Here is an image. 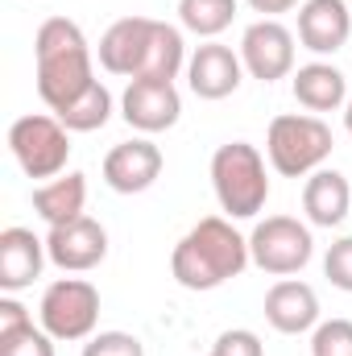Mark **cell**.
<instances>
[{
	"label": "cell",
	"mask_w": 352,
	"mask_h": 356,
	"mask_svg": "<svg viewBox=\"0 0 352 356\" xmlns=\"http://www.w3.org/2000/svg\"><path fill=\"white\" fill-rule=\"evenodd\" d=\"M249 236L232 228L228 216H203L170 253V273L182 290H220L224 282L241 277L249 266Z\"/></svg>",
	"instance_id": "1"
},
{
	"label": "cell",
	"mask_w": 352,
	"mask_h": 356,
	"mask_svg": "<svg viewBox=\"0 0 352 356\" xmlns=\"http://www.w3.org/2000/svg\"><path fill=\"white\" fill-rule=\"evenodd\" d=\"M211 191L228 220H253L269 199L265 158L249 141H228L211 154Z\"/></svg>",
	"instance_id": "2"
},
{
	"label": "cell",
	"mask_w": 352,
	"mask_h": 356,
	"mask_svg": "<svg viewBox=\"0 0 352 356\" xmlns=\"http://www.w3.org/2000/svg\"><path fill=\"white\" fill-rule=\"evenodd\" d=\"M336 149V137L328 129L323 116H311V112H282L269 120V133H265V154H269V166L282 178H307L315 175Z\"/></svg>",
	"instance_id": "3"
},
{
	"label": "cell",
	"mask_w": 352,
	"mask_h": 356,
	"mask_svg": "<svg viewBox=\"0 0 352 356\" xmlns=\"http://www.w3.org/2000/svg\"><path fill=\"white\" fill-rule=\"evenodd\" d=\"M8 154L29 178H58L71 162V129L46 112L17 116L8 124Z\"/></svg>",
	"instance_id": "4"
},
{
	"label": "cell",
	"mask_w": 352,
	"mask_h": 356,
	"mask_svg": "<svg viewBox=\"0 0 352 356\" xmlns=\"http://www.w3.org/2000/svg\"><path fill=\"white\" fill-rule=\"evenodd\" d=\"M38 319L63 344L91 340L95 323H99V290L88 277H58L46 286V294L38 302Z\"/></svg>",
	"instance_id": "5"
},
{
	"label": "cell",
	"mask_w": 352,
	"mask_h": 356,
	"mask_svg": "<svg viewBox=\"0 0 352 356\" xmlns=\"http://www.w3.org/2000/svg\"><path fill=\"white\" fill-rule=\"evenodd\" d=\"M249 257L262 273L290 277L315 257V236L311 224L294 216H265L262 224L249 232Z\"/></svg>",
	"instance_id": "6"
},
{
	"label": "cell",
	"mask_w": 352,
	"mask_h": 356,
	"mask_svg": "<svg viewBox=\"0 0 352 356\" xmlns=\"http://www.w3.org/2000/svg\"><path fill=\"white\" fill-rule=\"evenodd\" d=\"M241 63L253 79L262 83H273V79H286L294 75V33L273 21V17H262L253 21L245 33H241Z\"/></svg>",
	"instance_id": "7"
},
{
	"label": "cell",
	"mask_w": 352,
	"mask_h": 356,
	"mask_svg": "<svg viewBox=\"0 0 352 356\" xmlns=\"http://www.w3.org/2000/svg\"><path fill=\"white\" fill-rule=\"evenodd\" d=\"M120 116L129 120V129H137L145 137L166 133L182 116V95L166 79H129V88L120 95Z\"/></svg>",
	"instance_id": "8"
},
{
	"label": "cell",
	"mask_w": 352,
	"mask_h": 356,
	"mask_svg": "<svg viewBox=\"0 0 352 356\" xmlns=\"http://www.w3.org/2000/svg\"><path fill=\"white\" fill-rule=\"evenodd\" d=\"M91 83H95L91 46H75V50L38 58V95L50 112H63L67 104H75Z\"/></svg>",
	"instance_id": "9"
},
{
	"label": "cell",
	"mask_w": 352,
	"mask_h": 356,
	"mask_svg": "<svg viewBox=\"0 0 352 356\" xmlns=\"http://www.w3.org/2000/svg\"><path fill=\"white\" fill-rule=\"evenodd\" d=\"M162 149L150 141V137H133V141H120L104 154V182L116 191V195H141L150 191L158 178H162Z\"/></svg>",
	"instance_id": "10"
},
{
	"label": "cell",
	"mask_w": 352,
	"mask_h": 356,
	"mask_svg": "<svg viewBox=\"0 0 352 356\" xmlns=\"http://www.w3.org/2000/svg\"><path fill=\"white\" fill-rule=\"evenodd\" d=\"M46 253L63 273H88L108 257V228L99 220H91V216L58 224L46 236Z\"/></svg>",
	"instance_id": "11"
},
{
	"label": "cell",
	"mask_w": 352,
	"mask_h": 356,
	"mask_svg": "<svg viewBox=\"0 0 352 356\" xmlns=\"http://www.w3.org/2000/svg\"><path fill=\"white\" fill-rule=\"evenodd\" d=\"M245 79V63L241 50L224 46V42H203L191 63H186V88L199 99H228Z\"/></svg>",
	"instance_id": "12"
},
{
	"label": "cell",
	"mask_w": 352,
	"mask_h": 356,
	"mask_svg": "<svg viewBox=\"0 0 352 356\" xmlns=\"http://www.w3.org/2000/svg\"><path fill=\"white\" fill-rule=\"evenodd\" d=\"M150 33H154V17H120L116 25H108V33L95 46V58L108 75H125L137 79L145 67V50H150Z\"/></svg>",
	"instance_id": "13"
},
{
	"label": "cell",
	"mask_w": 352,
	"mask_h": 356,
	"mask_svg": "<svg viewBox=\"0 0 352 356\" xmlns=\"http://www.w3.org/2000/svg\"><path fill=\"white\" fill-rule=\"evenodd\" d=\"M352 38L349 0H303L298 4V42L311 54H336Z\"/></svg>",
	"instance_id": "14"
},
{
	"label": "cell",
	"mask_w": 352,
	"mask_h": 356,
	"mask_svg": "<svg viewBox=\"0 0 352 356\" xmlns=\"http://www.w3.org/2000/svg\"><path fill=\"white\" fill-rule=\"evenodd\" d=\"M265 319L282 336H303L319 327V294L298 277H282L265 294Z\"/></svg>",
	"instance_id": "15"
},
{
	"label": "cell",
	"mask_w": 352,
	"mask_h": 356,
	"mask_svg": "<svg viewBox=\"0 0 352 356\" xmlns=\"http://www.w3.org/2000/svg\"><path fill=\"white\" fill-rule=\"evenodd\" d=\"M50 261L46 241L33 236L29 228H4L0 232V290L17 294L42 277V266Z\"/></svg>",
	"instance_id": "16"
},
{
	"label": "cell",
	"mask_w": 352,
	"mask_h": 356,
	"mask_svg": "<svg viewBox=\"0 0 352 356\" xmlns=\"http://www.w3.org/2000/svg\"><path fill=\"white\" fill-rule=\"evenodd\" d=\"M303 211L311 228H336L344 224V216L352 211V186L349 178L332 166H319L315 175H307L303 182Z\"/></svg>",
	"instance_id": "17"
},
{
	"label": "cell",
	"mask_w": 352,
	"mask_h": 356,
	"mask_svg": "<svg viewBox=\"0 0 352 356\" xmlns=\"http://www.w3.org/2000/svg\"><path fill=\"white\" fill-rule=\"evenodd\" d=\"M290 91H294V99H298L311 116L336 112V108L349 104V79H344V71L332 67V63H307V67H298Z\"/></svg>",
	"instance_id": "18"
},
{
	"label": "cell",
	"mask_w": 352,
	"mask_h": 356,
	"mask_svg": "<svg viewBox=\"0 0 352 356\" xmlns=\"http://www.w3.org/2000/svg\"><path fill=\"white\" fill-rule=\"evenodd\" d=\"M83 207H88V178L79 175V170H67V175H58V178H46V182L33 191V211H38L50 228L79 220Z\"/></svg>",
	"instance_id": "19"
},
{
	"label": "cell",
	"mask_w": 352,
	"mask_h": 356,
	"mask_svg": "<svg viewBox=\"0 0 352 356\" xmlns=\"http://www.w3.org/2000/svg\"><path fill=\"white\" fill-rule=\"evenodd\" d=\"M186 42H182V29L166 25V21H154V33H150V50H145V67L137 79H166L175 83L178 71H186Z\"/></svg>",
	"instance_id": "20"
},
{
	"label": "cell",
	"mask_w": 352,
	"mask_h": 356,
	"mask_svg": "<svg viewBox=\"0 0 352 356\" xmlns=\"http://www.w3.org/2000/svg\"><path fill=\"white\" fill-rule=\"evenodd\" d=\"M237 17V0H178V21L195 38L216 42Z\"/></svg>",
	"instance_id": "21"
},
{
	"label": "cell",
	"mask_w": 352,
	"mask_h": 356,
	"mask_svg": "<svg viewBox=\"0 0 352 356\" xmlns=\"http://www.w3.org/2000/svg\"><path fill=\"white\" fill-rule=\"evenodd\" d=\"M54 116H58L71 133H95V129H104V124L112 120V91L95 79L75 104H67V108L54 112Z\"/></svg>",
	"instance_id": "22"
},
{
	"label": "cell",
	"mask_w": 352,
	"mask_h": 356,
	"mask_svg": "<svg viewBox=\"0 0 352 356\" xmlns=\"http://www.w3.org/2000/svg\"><path fill=\"white\" fill-rule=\"evenodd\" d=\"M311 356H352V319H328L311 332Z\"/></svg>",
	"instance_id": "23"
},
{
	"label": "cell",
	"mask_w": 352,
	"mask_h": 356,
	"mask_svg": "<svg viewBox=\"0 0 352 356\" xmlns=\"http://www.w3.org/2000/svg\"><path fill=\"white\" fill-rule=\"evenodd\" d=\"M83 356H145V344L133 332H99L83 344Z\"/></svg>",
	"instance_id": "24"
},
{
	"label": "cell",
	"mask_w": 352,
	"mask_h": 356,
	"mask_svg": "<svg viewBox=\"0 0 352 356\" xmlns=\"http://www.w3.org/2000/svg\"><path fill=\"white\" fill-rule=\"evenodd\" d=\"M0 356H54V336L46 327H25L0 340Z\"/></svg>",
	"instance_id": "25"
},
{
	"label": "cell",
	"mask_w": 352,
	"mask_h": 356,
	"mask_svg": "<svg viewBox=\"0 0 352 356\" xmlns=\"http://www.w3.org/2000/svg\"><path fill=\"white\" fill-rule=\"evenodd\" d=\"M323 273H328V282H332L336 290L352 294V236H340V241L328 249V257H323Z\"/></svg>",
	"instance_id": "26"
},
{
	"label": "cell",
	"mask_w": 352,
	"mask_h": 356,
	"mask_svg": "<svg viewBox=\"0 0 352 356\" xmlns=\"http://www.w3.org/2000/svg\"><path fill=\"white\" fill-rule=\"evenodd\" d=\"M211 356H265V344L257 340V332L232 327V332H220V336H216Z\"/></svg>",
	"instance_id": "27"
},
{
	"label": "cell",
	"mask_w": 352,
	"mask_h": 356,
	"mask_svg": "<svg viewBox=\"0 0 352 356\" xmlns=\"http://www.w3.org/2000/svg\"><path fill=\"white\" fill-rule=\"evenodd\" d=\"M25 327H33L29 307L17 302L13 294H4V298H0V340H8V336H17V332H25Z\"/></svg>",
	"instance_id": "28"
},
{
	"label": "cell",
	"mask_w": 352,
	"mask_h": 356,
	"mask_svg": "<svg viewBox=\"0 0 352 356\" xmlns=\"http://www.w3.org/2000/svg\"><path fill=\"white\" fill-rule=\"evenodd\" d=\"M253 13H262V17H282V13H290V8H298V0H245Z\"/></svg>",
	"instance_id": "29"
},
{
	"label": "cell",
	"mask_w": 352,
	"mask_h": 356,
	"mask_svg": "<svg viewBox=\"0 0 352 356\" xmlns=\"http://www.w3.org/2000/svg\"><path fill=\"white\" fill-rule=\"evenodd\" d=\"M344 129H349V137H352V95H349V104H344Z\"/></svg>",
	"instance_id": "30"
},
{
	"label": "cell",
	"mask_w": 352,
	"mask_h": 356,
	"mask_svg": "<svg viewBox=\"0 0 352 356\" xmlns=\"http://www.w3.org/2000/svg\"><path fill=\"white\" fill-rule=\"evenodd\" d=\"M349 4H352V0H349Z\"/></svg>",
	"instance_id": "31"
}]
</instances>
